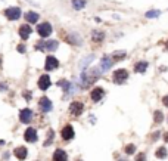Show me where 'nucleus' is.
<instances>
[{
    "label": "nucleus",
    "mask_w": 168,
    "mask_h": 161,
    "mask_svg": "<svg viewBox=\"0 0 168 161\" xmlns=\"http://www.w3.org/2000/svg\"><path fill=\"white\" fill-rule=\"evenodd\" d=\"M90 37H91V41H93L95 45H102L103 40L106 39V33L102 31V30H93Z\"/></svg>",
    "instance_id": "nucleus-17"
},
{
    "label": "nucleus",
    "mask_w": 168,
    "mask_h": 161,
    "mask_svg": "<svg viewBox=\"0 0 168 161\" xmlns=\"http://www.w3.org/2000/svg\"><path fill=\"white\" fill-rule=\"evenodd\" d=\"M84 108L86 106H84V104L81 100H72L69 104V106H68V112H69V115L72 117H80L84 112Z\"/></svg>",
    "instance_id": "nucleus-7"
},
{
    "label": "nucleus",
    "mask_w": 168,
    "mask_h": 161,
    "mask_svg": "<svg viewBox=\"0 0 168 161\" xmlns=\"http://www.w3.org/2000/svg\"><path fill=\"white\" fill-rule=\"evenodd\" d=\"M52 86V78L49 74H41L39 77V81H37V87H39L41 92H47Z\"/></svg>",
    "instance_id": "nucleus-12"
},
{
    "label": "nucleus",
    "mask_w": 168,
    "mask_h": 161,
    "mask_svg": "<svg viewBox=\"0 0 168 161\" xmlns=\"http://www.w3.org/2000/svg\"><path fill=\"white\" fill-rule=\"evenodd\" d=\"M34 111L31 108H22V110H19V121L24 123V124H30V123L34 120Z\"/></svg>",
    "instance_id": "nucleus-11"
},
{
    "label": "nucleus",
    "mask_w": 168,
    "mask_h": 161,
    "mask_svg": "<svg viewBox=\"0 0 168 161\" xmlns=\"http://www.w3.org/2000/svg\"><path fill=\"white\" fill-rule=\"evenodd\" d=\"M153 121H155V124H161V123L164 121V114H162V111L156 110V111L153 112Z\"/></svg>",
    "instance_id": "nucleus-28"
},
{
    "label": "nucleus",
    "mask_w": 168,
    "mask_h": 161,
    "mask_svg": "<svg viewBox=\"0 0 168 161\" xmlns=\"http://www.w3.org/2000/svg\"><path fill=\"white\" fill-rule=\"evenodd\" d=\"M167 121H168V118H167Z\"/></svg>",
    "instance_id": "nucleus-42"
},
{
    "label": "nucleus",
    "mask_w": 168,
    "mask_h": 161,
    "mask_svg": "<svg viewBox=\"0 0 168 161\" xmlns=\"http://www.w3.org/2000/svg\"><path fill=\"white\" fill-rule=\"evenodd\" d=\"M53 142H55V130H53V129H49V130H47V136H46L44 142H43V146L47 148V146H50Z\"/></svg>",
    "instance_id": "nucleus-24"
},
{
    "label": "nucleus",
    "mask_w": 168,
    "mask_h": 161,
    "mask_svg": "<svg viewBox=\"0 0 168 161\" xmlns=\"http://www.w3.org/2000/svg\"><path fill=\"white\" fill-rule=\"evenodd\" d=\"M102 71L99 67H89L86 71L80 72V89H89L97 78H100Z\"/></svg>",
    "instance_id": "nucleus-1"
},
{
    "label": "nucleus",
    "mask_w": 168,
    "mask_h": 161,
    "mask_svg": "<svg viewBox=\"0 0 168 161\" xmlns=\"http://www.w3.org/2000/svg\"><path fill=\"white\" fill-rule=\"evenodd\" d=\"M71 5H72L74 11H83L87 5V0H71Z\"/></svg>",
    "instance_id": "nucleus-25"
},
{
    "label": "nucleus",
    "mask_w": 168,
    "mask_h": 161,
    "mask_svg": "<svg viewBox=\"0 0 168 161\" xmlns=\"http://www.w3.org/2000/svg\"><path fill=\"white\" fill-rule=\"evenodd\" d=\"M18 34H19V37L25 41V40L30 39V36L33 34V28L30 24H22V25H19L18 28Z\"/></svg>",
    "instance_id": "nucleus-16"
},
{
    "label": "nucleus",
    "mask_w": 168,
    "mask_h": 161,
    "mask_svg": "<svg viewBox=\"0 0 168 161\" xmlns=\"http://www.w3.org/2000/svg\"><path fill=\"white\" fill-rule=\"evenodd\" d=\"M164 142H165V144H168V132H165V133H164Z\"/></svg>",
    "instance_id": "nucleus-37"
},
{
    "label": "nucleus",
    "mask_w": 168,
    "mask_h": 161,
    "mask_svg": "<svg viewBox=\"0 0 168 161\" xmlns=\"http://www.w3.org/2000/svg\"><path fill=\"white\" fill-rule=\"evenodd\" d=\"M3 13H5L6 19H9V21H18L19 18L22 17V11H21L18 6H11V7H6Z\"/></svg>",
    "instance_id": "nucleus-8"
},
{
    "label": "nucleus",
    "mask_w": 168,
    "mask_h": 161,
    "mask_svg": "<svg viewBox=\"0 0 168 161\" xmlns=\"http://www.w3.org/2000/svg\"><path fill=\"white\" fill-rule=\"evenodd\" d=\"M111 56H112V59H114V62L123 61V59H125V56H127V52H125V50H117V52H114Z\"/></svg>",
    "instance_id": "nucleus-26"
},
{
    "label": "nucleus",
    "mask_w": 168,
    "mask_h": 161,
    "mask_svg": "<svg viewBox=\"0 0 168 161\" xmlns=\"http://www.w3.org/2000/svg\"><path fill=\"white\" fill-rule=\"evenodd\" d=\"M124 152H125V155H133V154L136 152V145H134V144L125 145V148H124Z\"/></svg>",
    "instance_id": "nucleus-29"
},
{
    "label": "nucleus",
    "mask_w": 168,
    "mask_h": 161,
    "mask_svg": "<svg viewBox=\"0 0 168 161\" xmlns=\"http://www.w3.org/2000/svg\"><path fill=\"white\" fill-rule=\"evenodd\" d=\"M59 65H61V62H59V59H58L55 55H47L46 56V59H44V71L46 72L55 71V70L59 68Z\"/></svg>",
    "instance_id": "nucleus-6"
},
{
    "label": "nucleus",
    "mask_w": 168,
    "mask_h": 161,
    "mask_svg": "<svg viewBox=\"0 0 168 161\" xmlns=\"http://www.w3.org/2000/svg\"><path fill=\"white\" fill-rule=\"evenodd\" d=\"M162 104H164V106H167V108H168V95L162 98Z\"/></svg>",
    "instance_id": "nucleus-36"
},
{
    "label": "nucleus",
    "mask_w": 168,
    "mask_h": 161,
    "mask_svg": "<svg viewBox=\"0 0 168 161\" xmlns=\"http://www.w3.org/2000/svg\"><path fill=\"white\" fill-rule=\"evenodd\" d=\"M149 68V62L147 61H139L134 64V72H137V74H143V72H146V70Z\"/></svg>",
    "instance_id": "nucleus-23"
},
{
    "label": "nucleus",
    "mask_w": 168,
    "mask_h": 161,
    "mask_svg": "<svg viewBox=\"0 0 168 161\" xmlns=\"http://www.w3.org/2000/svg\"><path fill=\"white\" fill-rule=\"evenodd\" d=\"M22 96L25 98V100H27V102H30V100H31V98H33V92L27 90V92H24V93H22Z\"/></svg>",
    "instance_id": "nucleus-33"
},
{
    "label": "nucleus",
    "mask_w": 168,
    "mask_h": 161,
    "mask_svg": "<svg viewBox=\"0 0 168 161\" xmlns=\"http://www.w3.org/2000/svg\"><path fill=\"white\" fill-rule=\"evenodd\" d=\"M167 152H168V151H167L165 146H159V148L155 151V157L159 158V160H164V158H167V155H168Z\"/></svg>",
    "instance_id": "nucleus-27"
},
{
    "label": "nucleus",
    "mask_w": 168,
    "mask_h": 161,
    "mask_svg": "<svg viewBox=\"0 0 168 161\" xmlns=\"http://www.w3.org/2000/svg\"><path fill=\"white\" fill-rule=\"evenodd\" d=\"M39 139V134H37V129L35 127H28L25 129L24 132V140L28 142V144H35Z\"/></svg>",
    "instance_id": "nucleus-14"
},
{
    "label": "nucleus",
    "mask_w": 168,
    "mask_h": 161,
    "mask_svg": "<svg viewBox=\"0 0 168 161\" xmlns=\"http://www.w3.org/2000/svg\"><path fill=\"white\" fill-rule=\"evenodd\" d=\"M103 96H105V89L100 87V86H96V87H93V89L90 90V99L93 100L95 104L100 102L103 99Z\"/></svg>",
    "instance_id": "nucleus-15"
},
{
    "label": "nucleus",
    "mask_w": 168,
    "mask_h": 161,
    "mask_svg": "<svg viewBox=\"0 0 168 161\" xmlns=\"http://www.w3.org/2000/svg\"><path fill=\"white\" fill-rule=\"evenodd\" d=\"M56 86L62 89V92H63V96H62V98H63V99H68V96L75 95V92L80 89V86H77L75 83L69 81V80H65V78L58 80V81H56Z\"/></svg>",
    "instance_id": "nucleus-2"
},
{
    "label": "nucleus",
    "mask_w": 168,
    "mask_h": 161,
    "mask_svg": "<svg viewBox=\"0 0 168 161\" xmlns=\"http://www.w3.org/2000/svg\"><path fill=\"white\" fill-rule=\"evenodd\" d=\"M75 161H83V160H81V158H77V160H75Z\"/></svg>",
    "instance_id": "nucleus-40"
},
{
    "label": "nucleus",
    "mask_w": 168,
    "mask_h": 161,
    "mask_svg": "<svg viewBox=\"0 0 168 161\" xmlns=\"http://www.w3.org/2000/svg\"><path fill=\"white\" fill-rule=\"evenodd\" d=\"M161 15V12L159 11H149L146 12V18H158Z\"/></svg>",
    "instance_id": "nucleus-30"
},
{
    "label": "nucleus",
    "mask_w": 168,
    "mask_h": 161,
    "mask_svg": "<svg viewBox=\"0 0 168 161\" xmlns=\"http://www.w3.org/2000/svg\"><path fill=\"white\" fill-rule=\"evenodd\" d=\"M52 160L53 161H68V154L65 149H61V148H58V149L53 152V155H52Z\"/></svg>",
    "instance_id": "nucleus-21"
},
{
    "label": "nucleus",
    "mask_w": 168,
    "mask_h": 161,
    "mask_svg": "<svg viewBox=\"0 0 168 161\" xmlns=\"http://www.w3.org/2000/svg\"><path fill=\"white\" fill-rule=\"evenodd\" d=\"M95 58H96V55H95V53H90V55L84 56L83 59L80 61V71H86V70L89 68V65H90V64H91V62L95 61Z\"/></svg>",
    "instance_id": "nucleus-19"
},
{
    "label": "nucleus",
    "mask_w": 168,
    "mask_h": 161,
    "mask_svg": "<svg viewBox=\"0 0 168 161\" xmlns=\"http://www.w3.org/2000/svg\"><path fill=\"white\" fill-rule=\"evenodd\" d=\"M159 136H161V132H159V130H156V132H153V133H152V136H151L152 142H155V140H156V139L159 138Z\"/></svg>",
    "instance_id": "nucleus-34"
},
{
    "label": "nucleus",
    "mask_w": 168,
    "mask_h": 161,
    "mask_svg": "<svg viewBox=\"0 0 168 161\" xmlns=\"http://www.w3.org/2000/svg\"><path fill=\"white\" fill-rule=\"evenodd\" d=\"M167 46H168V43H167ZM167 50H168V47H167Z\"/></svg>",
    "instance_id": "nucleus-41"
},
{
    "label": "nucleus",
    "mask_w": 168,
    "mask_h": 161,
    "mask_svg": "<svg viewBox=\"0 0 168 161\" xmlns=\"http://www.w3.org/2000/svg\"><path fill=\"white\" fill-rule=\"evenodd\" d=\"M61 138L63 142H71L75 138V130H74L72 124H65L61 129Z\"/></svg>",
    "instance_id": "nucleus-10"
},
{
    "label": "nucleus",
    "mask_w": 168,
    "mask_h": 161,
    "mask_svg": "<svg viewBox=\"0 0 168 161\" xmlns=\"http://www.w3.org/2000/svg\"><path fill=\"white\" fill-rule=\"evenodd\" d=\"M5 144H6L5 140H3V139H0V146H2V145H5Z\"/></svg>",
    "instance_id": "nucleus-38"
},
{
    "label": "nucleus",
    "mask_w": 168,
    "mask_h": 161,
    "mask_svg": "<svg viewBox=\"0 0 168 161\" xmlns=\"http://www.w3.org/2000/svg\"><path fill=\"white\" fill-rule=\"evenodd\" d=\"M114 64H115V62H114V59H112V56H109V55H103V56H102L100 62H99V68H100L102 74L109 71Z\"/></svg>",
    "instance_id": "nucleus-13"
},
{
    "label": "nucleus",
    "mask_w": 168,
    "mask_h": 161,
    "mask_svg": "<svg viewBox=\"0 0 168 161\" xmlns=\"http://www.w3.org/2000/svg\"><path fill=\"white\" fill-rule=\"evenodd\" d=\"M13 155L16 157L19 161H24L27 160L28 157V149L25 148V146H16L15 149H13Z\"/></svg>",
    "instance_id": "nucleus-20"
},
{
    "label": "nucleus",
    "mask_w": 168,
    "mask_h": 161,
    "mask_svg": "<svg viewBox=\"0 0 168 161\" xmlns=\"http://www.w3.org/2000/svg\"><path fill=\"white\" fill-rule=\"evenodd\" d=\"M128 76L130 74L125 68H118V70L112 72V81L115 84H123L128 80Z\"/></svg>",
    "instance_id": "nucleus-5"
},
{
    "label": "nucleus",
    "mask_w": 168,
    "mask_h": 161,
    "mask_svg": "<svg viewBox=\"0 0 168 161\" xmlns=\"http://www.w3.org/2000/svg\"><path fill=\"white\" fill-rule=\"evenodd\" d=\"M37 105H39V110L43 112V114H49V112L53 110V102H52L46 95L40 98L39 102H37Z\"/></svg>",
    "instance_id": "nucleus-9"
},
{
    "label": "nucleus",
    "mask_w": 168,
    "mask_h": 161,
    "mask_svg": "<svg viewBox=\"0 0 168 161\" xmlns=\"http://www.w3.org/2000/svg\"><path fill=\"white\" fill-rule=\"evenodd\" d=\"M24 19H25V22L30 24V25H33V24H37L40 19V15L37 13V12L34 11H28L24 13Z\"/></svg>",
    "instance_id": "nucleus-18"
},
{
    "label": "nucleus",
    "mask_w": 168,
    "mask_h": 161,
    "mask_svg": "<svg viewBox=\"0 0 168 161\" xmlns=\"http://www.w3.org/2000/svg\"><path fill=\"white\" fill-rule=\"evenodd\" d=\"M146 160H147L146 152H139V154L134 157V161H146Z\"/></svg>",
    "instance_id": "nucleus-31"
},
{
    "label": "nucleus",
    "mask_w": 168,
    "mask_h": 161,
    "mask_svg": "<svg viewBox=\"0 0 168 161\" xmlns=\"http://www.w3.org/2000/svg\"><path fill=\"white\" fill-rule=\"evenodd\" d=\"M35 31L39 34L41 39H47V37H50L52 33H53V27H52L50 22H40L37 24V28H35Z\"/></svg>",
    "instance_id": "nucleus-4"
},
{
    "label": "nucleus",
    "mask_w": 168,
    "mask_h": 161,
    "mask_svg": "<svg viewBox=\"0 0 168 161\" xmlns=\"http://www.w3.org/2000/svg\"><path fill=\"white\" fill-rule=\"evenodd\" d=\"M2 62H3V59H2V56H0V67H2Z\"/></svg>",
    "instance_id": "nucleus-39"
},
{
    "label": "nucleus",
    "mask_w": 168,
    "mask_h": 161,
    "mask_svg": "<svg viewBox=\"0 0 168 161\" xmlns=\"http://www.w3.org/2000/svg\"><path fill=\"white\" fill-rule=\"evenodd\" d=\"M7 90V84L6 83H0V92H6Z\"/></svg>",
    "instance_id": "nucleus-35"
},
{
    "label": "nucleus",
    "mask_w": 168,
    "mask_h": 161,
    "mask_svg": "<svg viewBox=\"0 0 168 161\" xmlns=\"http://www.w3.org/2000/svg\"><path fill=\"white\" fill-rule=\"evenodd\" d=\"M62 39H63V41H65L67 45H69V46H75V47L83 46V37H81L78 33H75V31H71V33L63 34Z\"/></svg>",
    "instance_id": "nucleus-3"
},
{
    "label": "nucleus",
    "mask_w": 168,
    "mask_h": 161,
    "mask_svg": "<svg viewBox=\"0 0 168 161\" xmlns=\"http://www.w3.org/2000/svg\"><path fill=\"white\" fill-rule=\"evenodd\" d=\"M16 52H18V53H22V55H24V53L27 52V46L24 45V43H19V45L16 46Z\"/></svg>",
    "instance_id": "nucleus-32"
},
{
    "label": "nucleus",
    "mask_w": 168,
    "mask_h": 161,
    "mask_svg": "<svg viewBox=\"0 0 168 161\" xmlns=\"http://www.w3.org/2000/svg\"><path fill=\"white\" fill-rule=\"evenodd\" d=\"M44 49L46 52H56L59 49V40H46L44 39Z\"/></svg>",
    "instance_id": "nucleus-22"
}]
</instances>
